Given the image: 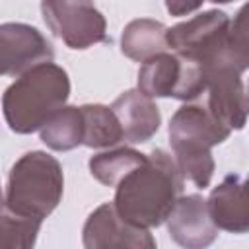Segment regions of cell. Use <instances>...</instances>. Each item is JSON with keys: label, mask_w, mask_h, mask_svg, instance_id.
<instances>
[{"label": "cell", "mask_w": 249, "mask_h": 249, "mask_svg": "<svg viewBox=\"0 0 249 249\" xmlns=\"http://www.w3.org/2000/svg\"><path fill=\"white\" fill-rule=\"evenodd\" d=\"M165 8L173 16H187V14L195 12V10H200L202 2H179V0H173V2H165Z\"/></svg>", "instance_id": "ffe728a7"}, {"label": "cell", "mask_w": 249, "mask_h": 249, "mask_svg": "<svg viewBox=\"0 0 249 249\" xmlns=\"http://www.w3.org/2000/svg\"><path fill=\"white\" fill-rule=\"evenodd\" d=\"M138 89L148 97L195 101L206 91L200 64L177 53H163L146 60L138 70Z\"/></svg>", "instance_id": "277c9868"}, {"label": "cell", "mask_w": 249, "mask_h": 249, "mask_svg": "<svg viewBox=\"0 0 249 249\" xmlns=\"http://www.w3.org/2000/svg\"><path fill=\"white\" fill-rule=\"evenodd\" d=\"M167 27L161 21L140 18L124 25L121 35V53L136 62H146L167 53Z\"/></svg>", "instance_id": "5bb4252c"}, {"label": "cell", "mask_w": 249, "mask_h": 249, "mask_svg": "<svg viewBox=\"0 0 249 249\" xmlns=\"http://www.w3.org/2000/svg\"><path fill=\"white\" fill-rule=\"evenodd\" d=\"M41 224V220L2 210V249H33Z\"/></svg>", "instance_id": "d6986e66"}, {"label": "cell", "mask_w": 249, "mask_h": 249, "mask_svg": "<svg viewBox=\"0 0 249 249\" xmlns=\"http://www.w3.org/2000/svg\"><path fill=\"white\" fill-rule=\"evenodd\" d=\"M41 14L53 35L68 49L84 51L109 41L105 16L89 2L47 0L41 2Z\"/></svg>", "instance_id": "8992f818"}, {"label": "cell", "mask_w": 249, "mask_h": 249, "mask_svg": "<svg viewBox=\"0 0 249 249\" xmlns=\"http://www.w3.org/2000/svg\"><path fill=\"white\" fill-rule=\"evenodd\" d=\"M167 231L181 249H208L218 237L208 202L200 195L179 196L167 218Z\"/></svg>", "instance_id": "8fae6325"}, {"label": "cell", "mask_w": 249, "mask_h": 249, "mask_svg": "<svg viewBox=\"0 0 249 249\" xmlns=\"http://www.w3.org/2000/svg\"><path fill=\"white\" fill-rule=\"evenodd\" d=\"M183 183L185 177L173 156L156 148L140 167L130 171L115 187V210L138 228H158L167 222L181 196Z\"/></svg>", "instance_id": "6da1fadb"}, {"label": "cell", "mask_w": 249, "mask_h": 249, "mask_svg": "<svg viewBox=\"0 0 249 249\" xmlns=\"http://www.w3.org/2000/svg\"><path fill=\"white\" fill-rule=\"evenodd\" d=\"M230 18L222 10H208L167 29V47L195 60L202 70L214 66L228 45Z\"/></svg>", "instance_id": "5b68a950"}, {"label": "cell", "mask_w": 249, "mask_h": 249, "mask_svg": "<svg viewBox=\"0 0 249 249\" xmlns=\"http://www.w3.org/2000/svg\"><path fill=\"white\" fill-rule=\"evenodd\" d=\"M84 249H158L154 235L119 216L113 202H103L86 220Z\"/></svg>", "instance_id": "ba28073f"}, {"label": "cell", "mask_w": 249, "mask_h": 249, "mask_svg": "<svg viewBox=\"0 0 249 249\" xmlns=\"http://www.w3.org/2000/svg\"><path fill=\"white\" fill-rule=\"evenodd\" d=\"M54 51L47 37L27 23L0 25V72L2 76H16L33 70L35 66L53 62Z\"/></svg>", "instance_id": "9c48e42d"}, {"label": "cell", "mask_w": 249, "mask_h": 249, "mask_svg": "<svg viewBox=\"0 0 249 249\" xmlns=\"http://www.w3.org/2000/svg\"><path fill=\"white\" fill-rule=\"evenodd\" d=\"M245 183H247V185H249V177H247V181H245Z\"/></svg>", "instance_id": "7402d4cb"}, {"label": "cell", "mask_w": 249, "mask_h": 249, "mask_svg": "<svg viewBox=\"0 0 249 249\" xmlns=\"http://www.w3.org/2000/svg\"><path fill=\"white\" fill-rule=\"evenodd\" d=\"M68 95L70 78L62 66L54 62L35 66L6 88L2 95L4 119L12 132L31 134L66 107Z\"/></svg>", "instance_id": "7a4b0ae2"}, {"label": "cell", "mask_w": 249, "mask_h": 249, "mask_svg": "<svg viewBox=\"0 0 249 249\" xmlns=\"http://www.w3.org/2000/svg\"><path fill=\"white\" fill-rule=\"evenodd\" d=\"M41 140L56 152H68L84 144V115L82 107L66 105L43 128Z\"/></svg>", "instance_id": "2e32d148"}, {"label": "cell", "mask_w": 249, "mask_h": 249, "mask_svg": "<svg viewBox=\"0 0 249 249\" xmlns=\"http://www.w3.org/2000/svg\"><path fill=\"white\" fill-rule=\"evenodd\" d=\"M243 82H245V105H247V113H249V70L245 72Z\"/></svg>", "instance_id": "44dd1931"}, {"label": "cell", "mask_w": 249, "mask_h": 249, "mask_svg": "<svg viewBox=\"0 0 249 249\" xmlns=\"http://www.w3.org/2000/svg\"><path fill=\"white\" fill-rule=\"evenodd\" d=\"M146 154H140L132 148H117L101 152L89 158V173L105 187H117L130 171L140 167L146 161Z\"/></svg>", "instance_id": "e0dca14e"}, {"label": "cell", "mask_w": 249, "mask_h": 249, "mask_svg": "<svg viewBox=\"0 0 249 249\" xmlns=\"http://www.w3.org/2000/svg\"><path fill=\"white\" fill-rule=\"evenodd\" d=\"M111 109L115 111L123 132L124 142L130 144H142L148 142L161 124V115L156 105V101L148 95H144L140 89H128L121 93Z\"/></svg>", "instance_id": "4fadbf2b"}, {"label": "cell", "mask_w": 249, "mask_h": 249, "mask_svg": "<svg viewBox=\"0 0 249 249\" xmlns=\"http://www.w3.org/2000/svg\"><path fill=\"white\" fill-rule=\"evenodd\" d=\"M62 191L64 175L58 160L47 152L33 150L12 165L2 210L43 222L62 200Z\"/></svg>", "instance_id": "3957f363"}, {"label": "cell", "mask_w": 249, "mask_h": 249, "mask_svg": "<svg viewBox=\"0 0 249 249\" xmlns=\"http://www.w3.org/2000/svg\"><path fill=\"white\" fill-rule=\"evenodd\" d=\"M84 115V146L111 148L124 140L123 126L115 111L107 105H82Z\"/></svg>", "instance_id": "9a60e30c"}, {"label": "cell", "mask_w": 249, "mask_h": 249, "mask_svg": "<svg viewBox=\"0 0 249 249\" xmlns=\"http://www.w3.org/2000/svg\"><path fill=\"white\" fill-rule=\"evenodd\" d=\"M208 210L218 230L230 233L249 231V185L230 173L208 196Z\"/></svg>", "instance_id": "7c38bea8"}, {"label": "cell", "mask_w": 249, "mask_h": 249, "mask_svg": "<svg viewBox=\"0 0 249 249\" xmlns=\"http://www.w3.org/2000/svg\"><path fill=\"white\" fill-rule=\"evenodd\" d=\"M206 76V107L210 113L230 130H241L249 117L245 105V72H237L230 66H218Z\"/></svg>", "instance_id": "30bf717a"}, {"label": "cell", "mask_w": 249, "mask_h": 249, "mask_svg": "<svg viewBox=\"0 0 249 249\" xmlns=\"http://www.w3.org/2000/svg\"><path fill=\"white\" fill-rule=\"evenodd\" d=\"M231 134L206 107V103H185L169 121V144L173 160L212 156V148Z\"/></svg>", "instance_id": "52a82bcc"}, {"label": "cell", "mask_w": 249, "mask_h": 249, "mask_svg": "<svg viewBox=\"0 0 249 249\" xmlns=\"http://www.w3.org/2000/svg\"><path fill=\"white\" fill-rule=\"evenodd\" d=\"M224 66L237 72L249 70V2L243 4L230 21Z\"/></svg>", "instance_id": "ac0fdd59"}]
</instances>
